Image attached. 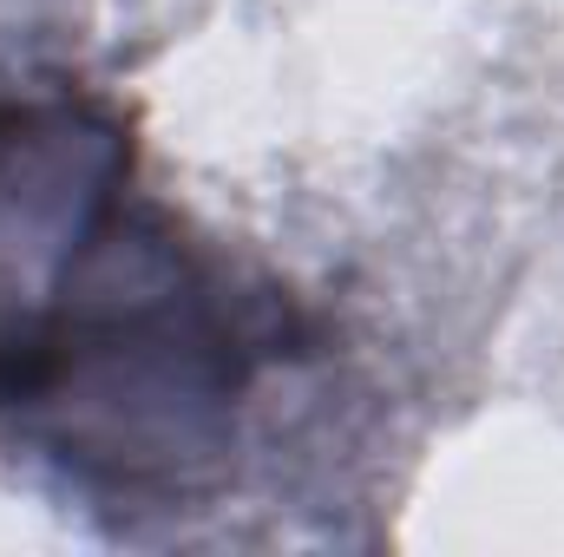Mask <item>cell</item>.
<instances>
[{
  "label": "cell",
  "instance_id": "1",
  "mask_svg": "<svg viewBox=\"0 0 564 557\" xmlns=\"http://www.w3.org/2000/svg\"><path fill=\"white\" fill-rule=\"evenodd\" d=\"M86 99H0V414L119 485L177 472L295 354V308L139 197Z\"/></svg>",
  "mask_w": 564,
  "mask_h": 557
}]
</instances>
